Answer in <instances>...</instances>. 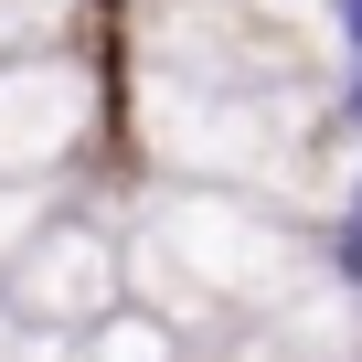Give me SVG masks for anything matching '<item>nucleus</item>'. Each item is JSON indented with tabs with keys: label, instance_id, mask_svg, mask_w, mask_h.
<instances>
[{
	"label": "nucleus",
	"instance_id": "f257e3e1",
	"mask_svg": "<svg viewBox=\"0 0 362 362\" xmlns=\"http://www.w3.org/2000/svg\"><path fill=\"white\" fill-rule=\"evenodd\" d=\"M86 139V75L54 54H0V160H54Z\"/></svg>",
	"mask_w": 362,
	"mask_h": 362
},
{
	"label": "nucleus",
	"instance_id": "f03ea898",
	"mask_svg": "<svg viewBox=\"0 0 362 362\" xmlns=\"http://www.w3.org/2000/svg\"><path fill=\"white\" fill-rule=\"evenodd\" d=\"M22 298L33 309H107V245L86 235V224H54L43 245H33V267H22Z\"/></svg>",
	"mask_w": 362,
	"mask_h": 362
}]
</instances>
